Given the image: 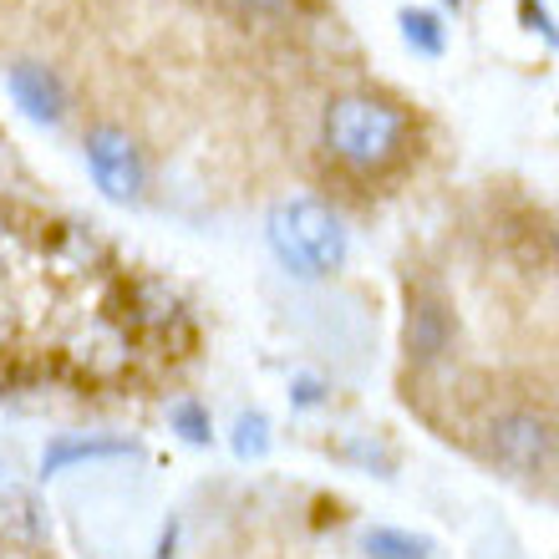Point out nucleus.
Segmentation results:
<instances>
[{
    "instance_id": "f257e3e1",
    "label": "nucleus",
    "mask_w": 559,
    "mask_h": 559,
    "mask_svg": "<svg viewBox=\"0 0 559 559\" xmlns=\"http://www.w3.org/2000/svg\"><path fill=\"white\" fill-rule=\"evenodd\" d=\"M325 153L352 174H382L407 153V112L377 92H341L321 118Z\"/></svg>"
},
{
    "instance_id": "f03ea898",
    "label": "nucleus",
    "mask_w": 559,
    "mask_h": 559,
    "mask_svg": "<svg viewBox=\"0 0 559 559\" xmlns=\"http://www.w3.org/2000/svg\"><path fill=\"white\" fill-rule=\"evenodd\" d=\"M265 239L275 260L290 270L295 280H321L331 270L346 265V224H341L336 209H325L321 199H280L265 214Z\"/></svg>"
},
{
    "instance_id": "7ed1b4c3",
    "label": "nucleus",
    "mask_w": 559,
    "mask_h": 559,
    "mask_svg": "<svg viewBox=\"0 0 559 559\" xmlns=\"http://www.w3.org/2000/svg\"><path fill=\"white\" fill-rule=\"evenodd\" d=\"M484 453L488 463H499L514 478H534L545 473L559 453V427L534 407H509L484 423Z\"/></svg>"
},
{
    "instance_id": "20e7f679",
    "label": "nucleus",
    "mask_w": 559,
    "mask_h": 559,
    "mask_svg": "<svg viewBox=\"0 0 559 559\" xmlns=\"http://www.w3.org/2000/svg\"><path fill=\"white\" fill-rule=\"evenodd\" d=\"M82 158H87V174H92V183L103 189V199H112V204H138V199H143V183H147L143 153H138V143L122 133V128L97 122V128L82 138Z\"/></svg>"
},
{
    "instance_id": "39448f33",
    "label": "nucleus",
    "mask_w": 559,
    "mask_h": 559,
    "mask_svg": "<svg viewBox=\"0 0 559 559\" xmlns=\"http://www.w3.org/2000/svg\"><path fill=\"white\" fill-rule=\"evenodd\" d=\"M453 336H457V321H453V310L442 306V300H432V295L413 300V310H407V331H402V346H407V361H413L417 371L438 367L442 356L453 352Z\"/></svg>"
},
{
    "instance_id": "423d86ee",
    "label": "nucleus",
    "mask_w": 559,
    "mask_h": 559,
    "mask_svg": "<svg viewBox=\"0 0 559 559\" xmlns=\"http://www.w3.org/2000/svg\"><path fill=\"white\" fill-rule=\"evenodd\" d=\"M5 87H11L15 107L26 112L31 122H46V128H57L67 118V87H61V76L41 61H15L11 72H5Z\"/></svg>"
},
{
    "instance_id": "0eeeda50",
    "label": "nucleus",
    "mask_w": 559,
    "mask_h": 559,
    "mask_svg": "<svg viewBox=\"0 0 559 559\" xmlns=\"http://www.w3.org/2000/svg\"><path fill=\"white\" fill-rule=\"evenodd\" d=\"M133 438H107V432H57V438L41 448V473L57 478V473L76 468V463H97V457H138Z\"/></svg>"
},
{
    "instance_id": "6e6552de",
    "label": "nucleus",
    "mask_w": 559,
    "mask_h": 559,
    "mask_svg": "<svg viewBox=\"0 0 559 559\" xmlns=\"http://www.w3.org/2000/svg\"><path fill=\"white\" fill-rule=\"evenodd\" d=\"M51 519H46L41 499L26 493V488H0V539L5 545H41Z\"/></svg>"
},
{
    "instance_id": "1a4fd4ad",
    "label": "nucleus",
    "mask_w": 559,
    "mask_h": 559,
    "mask_svg": "<svg viewBox=\"0 0 559 559\" xmlns=\"http://www.w3.org/2000/svg\"><path fill=\"white\" fill-rule=\"evenodd\" d=\"M397 26H402V41L413 46L417 57L438 61L442 51H448V26H442V15H438V11H423V5H407V11L397 15Z\"/></svg>"
},
{
    "instance_id": "9d476101",
    "label": "nucleus",
    "mask_w": 559,
    "mask_h": 559,
    "mask_svg": "<svg viewBox=\"0 0 559 559\" xmlns=\"http://www.w3.org/2000/svg\"><path fill=\"white\" fill-rule=\"evenodd\" d=\"M361 549L371 559H427L432 555V539L413 530H367L361 534Z\"/></svg>"
},
{
    "instance_id": "9b49d317",
    "label": "nucleus",
    "mask_w": 559,
    "mask_h": 559,
    "mask_svg": "<svg viewBox=\"0 0 559 559\" xmlns=\"http://www.w3.org/2000/svg\"><path fill=\"white\" fill-rule=\"evenodd\" d=\"M229 453L239 463H260L270 453V417L265 413H239L229 427Z\"/></svg>"
},
{
    "instance_id": "f8f14e48",
    "label": "nucleus",
    "mask_w": 559,
    "mask_h": 559,
    "mask_svg": "<svg viewBox=\"0 0 559 559\" xmlns=\"http://www.w3.org/2000/svg\"><path fill=\"white\" fill-rule=\"evenodd\" d=\"M168 427H174V432L189 442V448H209V438H214L209 407H204L199 397H178L174 407H168Z\"/></svg>"
},
{
    "instance_id": "ddd939ff",
    "label": "nucleus",
    "mask_w": 559,
    "mask_h": 559,
    "mask_svg": "<svg viewBox=\"0 0 559 559\" xmlns=\"http://www.w3.org/2000/svg\"><path fill=\"white\" fill-rule=\"evenodd\" d=\"M519 21H524L534 36H545V46L559 51V21L545 11V0H519Z\"/></svg>"
},
{
    "instance_id": "4468645a",
    "label": "nucleus",
    "mask_w": 559,
    "mask_h": 559,
    "mask_svg": "<svg viewBox=\"0 0 559 559\" xmlns=\"http://www.w3.org/2000/svg\"><path fill=\"white\" fill-rule=\"evenodd\" d=\"M290 402L295 407H321L325 382H316V377H290Z\"/></svg>"
},
{
    "instance_id": "2eb2a0df",
    "label": "nucleus",
    "mask_w": 559,
    "mask_h": 559,
    "mask_svg": "<svg viewBox=\"0 0 559 559\" xmlns=\"http://www.w3.org/2000/svg\"><path fill=\"white\" fill-rule=\"evenodd\" d=\"M346 453H352V457H361V463H367V468H377V473H382V478H392V468H397V463H392V453H382L377 442H352Z\"/></svg>"
},
{
    "instance_id": "dca6fc26",
    "label": "nucleus",
    "mask_w": 559,
    "mask_h": 559,
    "mask_svg": "<svg viewBox=\"0 0 559 559\" xmlns=\"http://www.w3.org/2000/svg\"><path fill=\"white\" fill-rule=\"evenodd\" d=\"M219 5H229L235 15H250V21H260V15H280L290 0H219Z\"/></svg>"
},
{
    "instance_id": "f3484780",
    "label": "nucleus",
    "mask_w": 559,
    "mask_h": 559,
    "mask_svg": "<svg viewBox=\"0 0 559 559\" xmlns=\"http://www.w3.org/2000/svg\"><path fill=\"white\" fill-rule=\"evenodd\" d=\"M448 5H453V11H457V5H463V0H448Z\"/></svg>"
},
{
    "instance_id": "a211bd4d",
    "label": "nucleus",
    "mask_w": 559,
    "mask_h": 559,
    "mask_svg": "<svg viewBox=\"0 0 559 559\" xmlns=\"http://www.w3.org/2000/svg\"><path fill=\"white\" fill-rule=\"evenodd\" d=\"M555 250H559V229H555Z\"/></svg>"
}]
</instances>
